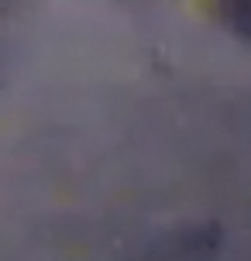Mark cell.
Instances as JSON below:
<instances>
[{"instance_id":"cell-1","label":"cell","mask_w":251,"mask_h":261,"mask_svg":"<svg viewBox=\"0 0 251 261\" xmlns=\"http://www.w3.org/2000/svg\"><path fill=\"white\" fill-rule=\"evenodd\" d=\"M227 11L234 14V21H231V24L238 28L241 35H248V38H251V4H231Z\"/></svg>"}]
</instances>
